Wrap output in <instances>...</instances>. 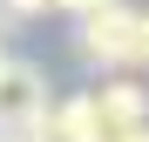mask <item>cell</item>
I'll return each mask as SVG.
<instances>
[{
  "label": "cell",
  "mask_w": 149,
  "mask_h": 142,
  "mask_svg": "<svg viewBox=\"0 0 149 142\" xmlns=\"http://www.w3.org/2000/svg\"><path fill=\"white\" fill-rule=\"evenodd\" d=\"M129 68H149V14H136L129 27Z\"/></svg>",
  "instance_id": "cell-5"
},
{
  "label": "cell",
  "mask_w": 149,
  "mask_h": 142,
  "mask_svg": "<svg viewBox=\"0 0 149 142\" xmlns=\"http://www.w3.org/2000/svg\"><path fill=\"white\" fill-rule=\"evenodd\" d=\"M47 14V0H0V20H34Z\"/></svg>",
  "instance_id": "cell-6"
},
{
  "label": "cell",
  "mask_w": 149,
  "mask_h": 142,
  "mask_svg": "<svg viewBox=\"0 0 149 142\" xmlns=\"http://www.w3.org/2000/svg\"><path fill=\"white\" fill-rule=\"evenodd\" d=\"M27 142H95V115H88V95H47V108L34 115Z\"/></svg>",
  "instance_id": "cell-4"
},
{
  "label": "cell",
  "mask_w": 149,
  "mask_h": 142,
  "mask_svg": "<svg viewBox=\"0 0 149 142\" xmlns=\"http://www.w3.org/2000/svg\"><path fill=\"white\" fill-rule=\"evenodd\" d=\"M129 27H136V7H122V0H109L95 14H74V54L102 75H122L129 68Z\"/></svg>",
  "instance_id": "cell-1"
},
{
  "label": "cell",
  "mask_w": 149,
  "mask_h": 142,
  "mask_svg": "<svg viewBox=\"0 0 149 142\" xmlns=\"http://www.w3.org/2000/svg\"><path fill=\"white\" fill-rule=\"evenodd\" d=\"M88 115H95V142H129L136 129H149V95L129 75H109L102 88H88Z\"/></svg>",
  "instance_id": "cell-2"
},
{
  "label": "cell",
  "mask_w": 149,
  "mask_h": 142,
  "mask_svg": "<svg viewBox=\"0 0 149 142\" xmlns=\"http://www.w3.org/2000/svg\"><path fill=\"white\" fill-rule=\"evenodd\" d=\"M47 7H61V14H95V7H109V0H47Z\"/></svg>",
  "instance_id": "cell-7"
},
{
  "label": "cell",
  "mask_w": 149,
  "mask_h": 142,
  "mask_svg": "<svg viewBox=\"0 0 149 142\" xmlns=\"http://www.w3.org/2000/svg\"><path fill=\"white\" fill-rule=\"evenodd\" d=\"M0 142H27V135H14V129H0Z\"/></svg>",
  "instance_id": "cell-8"
},
{
  "label": "cell",
  "mask_w": 149,
  "mask_h": 142,
  "mask_svg": "<svg viewBox=\"0 0 149 142\" xmlns=\"http://www.w3.org/2000/svg\"><path fill=\"white\" fill-rule=\"evenodd\" d=\"M129 142H149V129H136V135H129Z\"/></svg>",
  "instance_id": "cell-9"
},
{
  "label": "cell",
  "mask_w": 149,
  "mask_h": 142,
  "mask_svg": "<svg viewBox=\"0 0 149 142\" xmlns=\"http://www.w3.org/2000/svg\"><path fill=\"white\" fill-rule=\"evenodd\" d=\"M47 108V75L34 61H0V129H14V135H27L34 129V115Z\"/></svg>",
  "instance_id": "cell-3"
},
{
  "label": "cell",
  "mask_w": 149,
  "mask_h": 142,
  "mask_svg": "<svg viewBox=\"0 0 149 142\" xmlns=\"http://www.w3.org/2000/svg\"><path fill=\"white\" fill-rule=\"evenodd\" d=\"M0 61H7V47H0Z\"/></svg>",
  "instance_id": "cell-10"
}]
</instances>
